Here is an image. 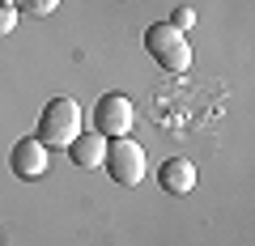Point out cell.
I'll return each mask as SVG.
<instances>
[{
  "instance_id": "1",
  "label": "cell",
  "mask_w": 255,
  "mask_h": 246,
  "mask_svg": "<svg viewBox=\"0 0 255 246\" xmlns=\"http://www.w3.org/2000/svg\"><path fill=\"white\" fill-rule=\"evenodd\" d=\"M77 132H85L81 128V102L77 98H51L43 106V115H38L34 136L43 140L47 149H68L77 140Z\"/></svg>"
},
{
  "instance_id": "2",
  "label": "cell",
  "mask_w": 255,
  "mask_h": 246,
  "mask_svg": "<svg viewBox=\"0 0 255 246\" xmlns=\"http://www.w3.org/2000/svg\"><path fill=\"white\" fill-rule=\"evenodd\" d=\"M145 51L153 55V64L162 73H187L191 68V47L183 38V30H174L170 21H153L145 30Z\"/></svg>"
},
{
  "instance_id": "3",
  "label": "cell",
  "mask_w": 255,
  "mask_h": 246,
  "mask_svg": "<svg viewBox=\"0 0 255 246\" xmlns=\"http://www.w3.org/2000/svg\"><path fill=\"white\" fill-rule=\"evenodd\" d=\"M102 165H107V174L119 187H140V182H145V170H149V157L132 136H119V140L107 145V162Z\"/></svg>"
},
{
  "instance_id": "4",
  "label": "cell",
  "mask_w": 255,
  "mask_h": 246,
  "mask_svg": "<svg viewBox=\"0 0 255 246\" xmlns=\"http://www.w3.org/2000/svg\"><path fill=\"white\" fill-rule=\"evenodd\" d=\"M132 123H136V106H132V98H124V93H102V98L94 102V132H102L107 140L128 136Z\"/></svg>"
},
{
  "instance_id": "5",
  "label": "cell",
  "mask_w": 255,
  "mask_h": 246,
  "mask_svg": "<svg viewBox=\"0 0 255 246\" xmlns=\"http://www.w3.org/2000/svg\"><path fill=\"white\" fill-rule=\"evenodd\" d=\"M9 165H13L17 178L34 182V178H43L47 165H51V149H47L38 136H26V140H17V145L9 149Z\"/></svg>"
},
{
  "instance_id": "6",
  "label": "cell",
  "mask_w": 255,
  "mask_h": 246,
  "mask_svg": "<svg viewBox=\"0 0 255 246\" xmlns=\"http://www.w3.org/2000/svg\"><path fill=\"white\" fill-rule=\"evenodd\" d=\"M196 165L187 162V157H166L162 165H157V187H162L166 195H191L196 191Z\"/></svg>"
},
{
  "instance_id": "7",
  "label": "cell",
  "mask_w": 255,
  "mask_h": 246,
  "mask_svg": "<svg viewBox=\"0 0 255 246\" xmlns=\"http://www.w3.org/2000/svg\"><path fill=\"white\" fill-rule=\"evenodd\" d=\"M107 145H111V140L102 136V132L90 128V132H77V140L64 149V153H68L73 165H81V170H98V165L107 162Z\"/></svg>"
},
{
  "instance_id": "8",
  "label": "cell",
  "mask_w": 255,
  "mask_h": 246,
  "mask_svg": "<svg viewBox=\"0 0 255 246\" xmlns=\"http://www.w3.org/2000/svg\"><path fill=\"white\" fill-rule=\"evenodd\" d=\"M170 26L187 34V30L196 26V9H191V4H183V9H174V13H170Z\"/></svg>"
},
{
  "instance_id": "9",
  "label": "cell",
  "mask_w": 255,
  "mask_h": 246,
  "mask_svg": "<svg viewBox=\"0 0 255 246\" xmlns=\"http://www.w3.org/2000/svg\"><path fill=\"white\" fill-rule=\"evenodd\" d=\"M21 9H26V13H34V17H47V13H55V9H60V0H21Z\"/></svg>"
},
{
  "instance_id": "10",
  "label": "cell",
  "mask_w": 255,
  "mask_h": 246,
  "mask_svg": "<svg viewBox=\"0 0 255 246\" xmlns=\"http://www.w3.org/2000/svg\"><path fill=\"white\" fill-rule=\"evenodd\" d=\"M13 26H17V9L13 4H0V34H13Z\"/></svg>"
},
{
  "instance_id": "11",
  "label": "cell",
  "mask_w": 255,
  "mask_h": 246,
  "mask_svg": "<svg viewBox=\"0 0 255 246\" xmlns=\"http://www.w3.org/2000/svg\"><path fill=\"white\" fill-rule=\"evenodd\" d=\"M0 4H13V9H17V4H21V0H0Z\"/></svg>"
}]
</instances>
